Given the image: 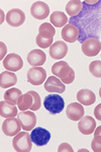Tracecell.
<instances>
[{
	"label": "cell",
	"instance_id": "cell-1",
	"mask_svg": "<svg viewBox=\"0 0 101 152\" xmlns=\"http://www.w3.org/2000/svg\"><path fill=\"white\" fill-rule=\"evenodd\" d=\"M52 73L60 78L64 84H71L75 79V72L65 61H59L52 66Z\"/></svg>",
	"mask_w": 101,
	"mask_h": 152
},
{
	"label": "cell",
	"instance_id": "cell-2",
	"mask_svg": "<svg viewBox=\"0 0 101 152\" xmlns=\"http://www.w3.org/2000/svg\"><path fill=\"white\" fill-rule=\"evenodd\" d=\"M12 145L17 152H29L33 147L31 134H28V131L19 132L14 136L13 140H12Z\"/></svg>",
	"mask_w": 101,
	"mask_h": 152
},
{
	"label": "cell",
	"instance_id": "cell-3",
	"mask_svg": "<svg viewBox=\"0 0 101 152\" xmlns=\"http://www.w3.org/2000/svg\"><path fill=\"white\" fill-rule=\"evenodd\" d=\"M44 105L48 112H50L53 115H57L64 110L65 102L61 95H59L58 94H51L48 96H46L45 100H44Z\"/></svg>",
	"mask_w": 101,
	"mask_h": 152
},
{
	"label": "cell",
	"instance_id": "cell-4",
	"mask_svg": "<svg viewBox=\"0 0 101 152\" xmlns=\"http://www.w3.org/2000/svg\"><path fill=\"white\" fill-rule=\"evenodd\" d=\"M82 52L88 57L97 56L101 51V42L97 38H88L82 42Z\"/></svg>",
	"mask_w": 101,
	"mask_h": 152
},
{
	"label": "cell",
	"instance_id": "cell-5",
	"mask_svg": "<svg viewBox=\"0 0 101 152\" xmlns=\"http://www.w3.org/2000/svg\"><path fill=\"white\" fill-rule=\"evenodd\" d=\"M31 141L36 144V146H44L49 143L51 139V133L48 130L41 128V127H36L33 130H31Z\"/></svg>",
	"mask_w": 101,
	"mask_h": 152
},
{
	"label": "cell",
	"instance_id": "cell-6",
	"mask_svg": "<svg viewBox=\"0 0 101 152\" xmlns=\"http://www.w3.org/2000/svg\"><path fill=\"white\" fill-rule=\"evenodd\" d=\"M3 66L7 71H11V72L19 71L23 67V58L15 53L8 54L3 60Z\"/></svg>",
	"mask_w": 101,
	"mask_h": 152
},
{
	"label": "cell",
	"instance_id": "cell-7",
	"mask_svg": "<svg viewBox=\"0 0 101 152\" xmlns=\"http://www.w3.org/2000/svg\"><path fill=\"white\" fill-rule=\"evenodd\" d=\"M21 123L18 118H8L2 124V131L8 137L15 136L20 132Z\"/></svg>",
	"mask_w": 101,
	"mask_h": 152
},
{
	"label": "cell",
	"instance_id": "cell-8",
	"mask_svg": "<svg viewBox=\"0 0 101 152\" xmlns=\"http://www.w3.org/2000/svg\"><path fill=\"white\" fill-rule=\"evenodd\" d=\"M17 118L21 123V128L24 131H31L34 129L36 125V116L31 111H21L18 114Z\"/></svg>",
	"mask_w": 101,
	"mask_h": 152
},
{
	"label": "cell",
	"instance_id": "cell-9",
	"mask_svg": "<svg viewBox=\"0 0 101 152\" xmlns=\"http://www.w3.org/2000/svg\"><path fill=\"white\" fill-rule=\"evenodd\" d=\"M47 72L41 67H33L28 71V81L33 85H41L45 82Z\"/></svg>",
	"mask_w": 101,
	"mask_h": 152
},
{
	"label": "cell",
	"instance_id": "cell-10",
	"mask_svg": "<svg viewBox=\"0 0 101 152\" xmlns=\"http://www.w3.org/2000/svg\"><path fill=\"white\" fill-rule=\"evenodd\" d=\"M31 14L36 19L43 20L48 18L50 14V7L43 1H36L31 7Z\"/></svg>",
	"mask_w": 101,
	"mask_h": 152
},
{
	"label": "cell",
	"instance_id": "cell-11",
	"mask_svg": "<svg viewBox=\"0 0 101 152\" xmlns=\"http://www.w3.org/2000/svg\"><path fill=\"white\" fill-rule=\"evenodd\" d=\"M45 89L48 92H51V94H63L66 90V86L65 84L61 81L60 78H58L57 76H50L48 77V79L45 81Z\"/></svg>",
	"mask_w": 101,
	"mask_h": 152
},
{
	"label": "cell",
	"instance_id": "cell-12",
	"mask_svg": "<svg viewBox=\"0 0 101 152\" xmlns=\"http://www.w3.org/2000/svg\"><path fill=\"white\" fill-rule=\"evenodd\" d=\"M25 20V14L21 9L13 8L9 10L6 14V21L12 28L20 26Z\"/></svg>",
	"mask_w": 101,
	"mask_h": 152
},
{
	"label": "cell",
	"instance_id": "cell-13",
	"mask_svg": "<svg viewBox=\"0 0 101 152\" xmlns=\"http://www.w3.org/2000/svg\"><path fill=\"white\" fill-rule=\"evenodd\" d=\"M68 46L65 42L57 41L50 47V56L54 60H61L67 55Z\"/></svg>",
	"mask_w": 101,
	"mask_h": 152
},
{
	"label": "cell",
	"instance_id": "cell-14",
	"mask_svg": "<svg viewBox=\"0 0 101 152\" xmlns=\"http://www.w3.org/2000/svg\"><path fill=\"white\" fill-rule=\"evenodd\" d=\"M78 129L83 135H90L94 133L96 129V122L93 117L84 116L78 123Z\"/></svg>",
	"mask_w": 101,
	"mask_h": 152
},
{
	"label": "cell",
	"instance_id": "cell-15",
	"mask_svg": "<svg viewBox=\"0 0 101 152\" xmlns=\"http://www.w3.org/2000/svg\"><path fill=\"white\" fill-rule=\"evenodd\" d=\"M79 28L75 24L67 23L62 28V38L67 43H75L79 40Z\"/></svg>",
	"mask_w": 101,
	"mask_h": 152
},
{
	"label": "cell",
	"instance_id": "cell-16",
	"mask_svg": "<svg viewBox=\"0 0 101 152\" xmlns=\"http://www.w3.org/2000/svg\"><path fill=\"white\" fill-rule=\"evenodd\" d=\"M66 115L71 121H80L84 117V109L80 102H72L66 109Z\"/></svg>",
	"mask_w": 101,
	"mask_h": 152
},
{
	"label": "cell",
	"instance_id": "cell-17",
	"mask_svg": "<svg viewBox=\"0 0 101 152\" xmlns=\"http://www.w3.org/2000/svg\"><path fill=\"white\" fill-rule=\"evenodd\" d=\"M47 61V56L41 50H33L28 55V62L33 67H41Z\"/></svg>",
	"mask_w": 101,
	"mask_h": 152
},
{
	"label": "cell",
	"instance_id": "cell-18",
	"mask_svg": "<svg viewBox=\"0 0 101 152\" xmlns=\"http://www.w3.org/2000/svg\"><path fill=\"white\" fill-rule=\"evenodd\" d=\"M77 100L81 104L91 105L96 102V95L90 89H80L77 92Z\"/></svg>",
	"mask_w": 101,
	"mask_h": 152
},
{
	"label": "cell",
	"instance_id": "cell-19",
	"mask_svg": "<svg viewBox=\"0 0 101 152\" xmlns=\"http://www.w3.org/2000/svg\"><path fill=\"white\" fill-rule=\"evenodd\" d=\"M17 83V76L11 71H4L0 74V86L1 88H8Z\"/></svg>",
	"mask_w": 101,
	"mask_h": 152
},
{
	"label": "cell",
	"instance_id": "cell-20",
	"mask_svg": "<svg viewBox=\"0 0 101 152\" xmlns=\"http://www.w3.org/2000/svg\"><path fill=\"white\" fill-rule=\"evenodd\" d=\"M17 110L18 107H16L15 105L8 104L5 100L0 102V116L3 118H14L17 116Z\"/></svg>",
	"mask_w": 101,
	"mask_h": 152
},
{
	"label": "cell",
	"instance_id": "cell-21",
	"mask_svg": "<svg viewBox=\"0 0 101 152\" xmlns=\"http://www.w3.org/2000/svg\"><path fill=\"white\" fill-rule=\"evenodd\" d=\"M50 20L56 28H64L68 23V16L62 11H54L50 16Z\"/></svg>",
	"mask_w": 101,
	"mask_h": 152
},
{
	"label": "cell",
	"instance_id": "cell-22",
	"mask_svg": "<svg viewBox=\"0 0 101 152\" xmlns=\"http://www.w3.org/2000/svg\"><path fill=\"white\" fill-rule=\"evenodd\" d=\"M33 102H34L33 96L29 92H26V94L20 95L18 102H17V107L20 111H28L33 105Z\"/></svg>",
	"mask_w": 101,
	"mask_h": 152
},
{
	"label": "cell",
	"instance_id": "cell-23",
	"mask_svg": "<svg viewBox=\"0 0 101 152\" xmlns=\"http://www.w3.org/2000/svg\"><path fill=\"white\" fill-rule=\"evenodd\" d=\"M83 2L79 1V0H71L66 5V12L68 13L69 16L73 18V16L78 15L82 10Z\"/></svg>",
	"mask_w": 101,
	"mask_h": 152
},
{
	"label": "cell",
	"instance_id": "cell-24",
	"mask_svg": "<svg viewBox=\"0 0 101 152\" xmlns=\"http://www.w3.org/2000/svg\"><path fill=\"white\" fill-rule=\"evenodd\" d=\"M21 94H21L20 89H18V88H10V89H8L4 94V100L8 102V104L15 105L18 102V99Z\"/></svg>",
	"mask_w": 101,
	"mask_h": 152
},
{
	"label": "cell",
	"instance_id": "cell-25",
	"mask_svg": "<svg viewBox=\"0 0 101 152\" xmlns=\"http://www.w3.org/2000/svg\"><path fill=\"white\" fill-rule=\"evenodd\" d=\"M39 35L45 39H48V40L54 39V36L56 35V29L54 26H52L49 23H41L39 28Z\"/></svg>",
	"mask_w": 101,
	"mask_h": 152
},
{
	"label": "cell",
	"instance_id": "cell-26",
	"mask_svg": "<svg viewBox=\"0 0 101 152\" xmlns=\"http://www.w3.org/2000/svg\"><path fill=\"white\" fill-rule=\"evenodd\" d=\"M89 71L94 77L101 78V61L96 60L91 62L89 65Z\"/></svg>",
	"mask_w": 101,
	"mask_h": 152
},
{
	"label": "cell",
	"instance_id": "cell-27",
	"mask_svg": "<svg viewBox=\"0 0 101 152\" xmlns=\"http://www.w3.org/2000/svg\"><path fill=\"white\" fill-rule=\"evenodd\" d=\"M36 43L39 48L46 49V48L51 47V46L53 45V39L48 40V39H45V38H43V37H41L39 35H38L36 36Z\"/></svg>",
	"mask_w": 101,
	"mask_h": 152
},
{
	"label": "cell",
	"instance_id": "cell-28",
	"mask_svg": "<svg viewBox=\"0 0 101 152\" xmlns=\"http://www.w3.org/2000/svg\"><path fill=\"white\" fill-rule=\"evenodd\" d=\"M29 94L33 96V99H34V102H33V105L31 107V111H39V107H41V96H39V94H38L36 91H34V90H29Z\"/></svg>",
	"mask_w": 101,
	"mask_h": 152
},
{
	"label": "cell",
	"instance_id": "cell-29",
	"mask_svg": "<svg viewBox=\"0 0 101 152\" xmlns=\"http://www.w3.org/2000/svg\"><path fill=\"white\" fill-rule=\"evenodd\" d=\"M91 148L94 152H101V136H94L92 142H91Z\"/></svg>",
	"mask_w": 101,
	"mask_h": 152
},
{
	"label": "cell",
	"instance_id": "cell-30",
	"mask_svg": "<svg viewBox=\"0 0 101 152\" xmlns=\"http://www.w3.org/2000/svg\"><path fill=\"white\" fill-rule=\"evenodd\" d=\"M58 151L59 152H64V151H66V152H73L74 149L72 148V146L69 145L68 143H62L60 146L58 147Z\"/></svg>",
	"mask_w": 101,
	"mask_h": 152
},
{
	"label": "cell",
	"instance_id": "cell-31",
	"mask_svg": "<svg viewBox=\"0 0 101 152\" xmlns=\"http://www.w3.org/2000/svg\"><path fill=\"white\" fill-rule=\"evenodd\" d=\"M94 116L98 121H101V104L96 105V107L94 109Z\"/></svg>",
	"mask_w": 101,
	"mask_h": 152
},
{
	"label": "cell",
	"instance_id": "cell-32",
	"mask_svg": "<svg viewBox=\"0 0 101 152\" xmlns=\"http://www.w3.org/2000/svg\"><path fill=\"white\" fill-rule=\"evenodd\" d=\"M1 44V49H2V52H1V59L3 60V56L6 54V46L4 45L3 43H0Z\"/></svg>",
	"mask_w": 101,
	"mask_h": 152
},
{
	"label": "cell",
	"instance_id": "cell-33",
	"mask_svg": "<svg viewBox=\"0 0 101 152\" xmlns=\"http://www.w3.org/2000/svg\"><path fill=\"white\" fill-rule=\"evenodd\" d=\"M98 135H100V136H101V126L97 127V128L95 129V131H94V136H98Z\"/></svg>",
	"mask_w": 101,
	"mask_h": 152
},
{
	"label": "cell",
	"instance_id": "cell-34",
	"mask_svg": "<svg viewBox=\"0 0 101 152\" xmlns=\"http://www.w3.org/2000/svg\"><path fill=\"white\" fill-rule=\"evenodd\" d=\"M99 95H100V99H101V87L99 88Z\"/></svg>",
	"mask_w": 101,
	"mask_h": 152
}]
</instances>
